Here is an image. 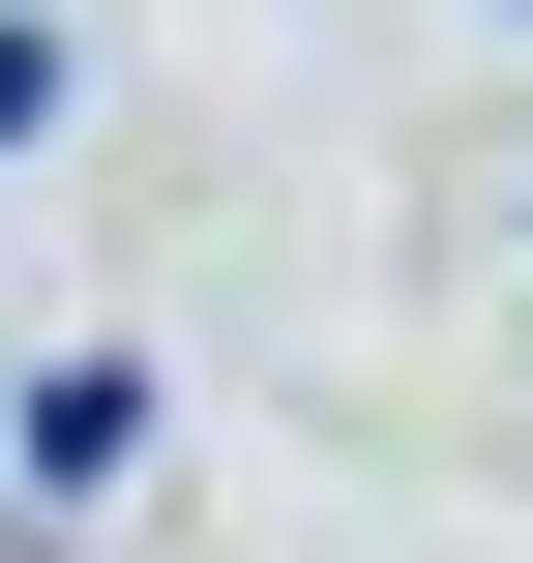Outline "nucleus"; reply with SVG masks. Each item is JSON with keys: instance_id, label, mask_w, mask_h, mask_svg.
<instances>
[{"instance_id": "1", "label": "nucleus", "mask_w": 533, "mask_h": 563, "mask_svg": "<svg viewBox=\"0 0 533 563\" xmlns=\"http://www.w3.org/2000/svg\"><path fill=\"white\" fill-rule=\"evenodd\" d=\"M30 119H59V30H30V0H0V148H30Z\"/></svg>"}]
</instances>
